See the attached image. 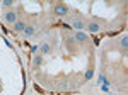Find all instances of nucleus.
Listing matches in <instances>:
<instances>
[{
  "label": "nucleus",
  "mask_w": 128,
  "mask_h": 95,
  "mask_svg": "<svg viewBox=\"0 0 128 95\" xmlns=\"http://www.w3.org/2000/svg\"><path fill=\"white\" fill-rule=\"evenodd\" d=\"M16 29H17V31H24L26 27H24V24H22V22H16Z\"/></svg>",
  "instance_id": "nucleus-7"
},
{
  "label": "nucleus",
  "mask_w": 128,
  "mask_h": 95,
  "mask_svg": "<svg viewBox=\"0 0 128 95\" xmlns=\"http://www.w3.org/2000/svg\"><path fill=\"white\" fill-rule=\"evenodd\" d=\"M92 75H94V71H92V70H87V73H85V80H91Z\"/></svg>",
  "instance_id": "nucleus-8"
},
{
  "label": "nucleus",
  "mask_w": 128,
  "mask_h": 95,
  "mask_svg": "<svg viewBox=\"0 0 128 95\" xmlns=\"http://www.w3.org/2000/svg\"><path fill=\"white\" fill-rule=\"evenodd\" d=\"M24 32H26L27 36H31V34L34 32V29H33V27H26V29H24Z\"/></svg>",
  "instance_id": "nucleus-9"
},
{
  "label": "nucleus",
  "mask_w": 128,
  "mask_h": 95,
  "mask_svg": "<svg viewBox=\"0 0 128 95\" xmlns=\"http://www.w3.org/2000/svg\"><path fill=\"white\" fill-rule=\"evenodd\" d=\"M89 31H91V32H97V31H99V26H97L96 22L89 24Z\"/></svg>",
  "instance_id": "nucleus-4"
},
{
  "label": "nucleus",
  "mask_w": 128,
  "mask_h": 95,
  "mask_svg": "<svg viewBox=\"0 0 128 95\" xmlns=\"http://www.w3.org/2000/svg\"><path fill=\"white\" fill-rule=\"evenodd\" d=\"M99 83H103V85H108L109 82H106V78H104V76L101 75V76H99Z\"/></svg>",
  "instance_id": "nucleus-11"
},
{
  "label": "nucleus",
  "mask_w": 128,
  "mask_h": 95,
  "mask_svg": "<svg viewBox=\"0 0 128 95\" xmlns=\"http://www.w3.org/2000/svg\"><path fill=\"white\" fill-rule=\"evenodd\" d=\"M126 44H128V38L125 36V38L121 39V46H123V48H126Z\"/></svg>",
  "instance_id": "nucleus-12"
},
{
  "label": "nucleus",
  "mask_w": 128,
  "mask_h": 95,
  "mask_svg": "<svg viewBox=\"0 0 128 95\" xmlns=\"http://www.w3.org/2000/svg\"><path fill=\"white\" fill-rule=\"evenodd\" d=\"M48 53H50V44L45 42V44L41 46V54H48Z\"/></svg>",
  "instance_id": "nucleus-3"
},
{
  "label": "nucleus",
  "mask_w": 128,
  "mask_h": 95,
  "mask_svg": "<svg viewBox=\"0 0 128 95\" xmlns=\"http://www.w3.org/2000/svg\"><path fill=\"white\" fill-rule=\"evenodd\" d=\"M75 38L79 39V41H85V34H84V32H77V36H75Z\"/></svg>",
  "instance_id": "nucleus-6"
},
{
  "label": "nucleus",
  "mask_w": 128,
  "mask_h": 95,
  "mask_svg": "<svg viewBox=\"0 0 128 95\" xmlns=\"http://www.w3.org/2000/svg\"><path fill=\"white\" fill-rule=\"evenodd\" d=\"M41 63H43V60H41V56H38V58H34V65H36V66H39Z\"/></svg>",
  "instance_id": "nucleus-10"
},
{
  "label": "nucleus",
  "mask_w": 128,
  "mask_h": 95,
  "mask_svg": "<svg viewBox=\"0 0 128 95\" xmlns=\"http://www.w3.org/2000/svg\"><path fill=\"white\" fill-rule=\"evenodd\" d=\"M74 27H75V29H82V27H84L82 20H79V19H77V20H74Z\"/></svg>",
  "instance_id": "nucleus-5"
},
{
  "label": "nucleus",
  "mask_w": 128,
  "mask_h": 95,
  "mask_svg": "<svg viewBox=\"0 0 128 95\" xmlns=\"http://www.w3.org/2000/svg\"><path fill=\"white\" fill-rule=\"evenodd\" d=\"M55 14L56 15H65V14H68V9L65 5H56L55 7Z\"/></svg>",
  "instance_id": "nucleus-1"
},
{
  "label": "nucleus",
  "mask_w": 128,
  "mask_h": 95,
  "mask_svg": "<svg viewBox=\"0 0 128 95\" xmlns=\"http://www.w3.org/2000/svg\"><path fill=\"white\" fill-rule=\"evenodd\" d=\"M5 20L7 22H16V14L14 12H7L5 14Z\"/></svg>",
  "instance_id": "nucleus-2"
}]
</instances>
